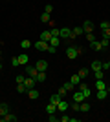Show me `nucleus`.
<instances>
[{
  "mask_svg": "<svg viewBox=\"0 0 110 122\" xmlns=\"http://www.w3.org/2000/svg\"><path fill=\"white\" fill-rule=\"evenodd\" d=\"M95 87H97V89H108V86L105 84L103 78H95Z\"/></svg>",
  "mask_w": 110,
  "mask_h": 122,
  "instance_id": "obj_12",
  "label": "nucleus"
},
{
  "mask_svg": "<svg viewBox=\"0 0 110 122\" xmlns=\"http://www.w3.org/2000/svg\"><path fill=\"white\" fill-rule=\"evenodd\" d=\"M55 109H57V104H52V102H50V104L46 106V113H48V115L55 113Z\"/></svg>",
  "mask_w": 110,
  "mask_h": 122,
  "instance_id": "obj_23",
  "label": "nucleus"
},
{
  "mask_svg": "<svg viewBox=\"0 0 110 122\" xmlns=\"http://www.w3.org/2000/svg\"><path fill=\"white\" fill-rule=\"evenodd\" d=\"M17 58H18V62H20V66H26V64H28V60H29V56H28L26 53H22V55H18Z\"/></svg>",
  "mask_w": 110,
  "mask_h": 122,
  "instance_id": "obj_15",
  "label": "nucleus"
},
{
  "mask_svg": "<svg viewBox=\"0 0 110 122\" xmlns=\"http://www.w3.org/2000/svg\"><path fill=\"white\" fill-rule=\"evenodd\" d=\"M2 120H4V122H15L17 117H15V115H11V113H6L4 117H2Z\"/></svg>",
  "mask_w": 110,
  "mask_h": 122,
  "instance_id": "obj_20",
  "label": "nucleus"
},
{
  "mask_svg": "<svg viewBox=\"0 0 110 122\" xmlns=\"http://www.w3.org/2000/svg\"><path fill=\"white\" fill-rule=\"evenodd\" d=\"M79 107H81V102H75V100H73L72 102V109H73V111H79Z\"/></svg>",
  "mask_w": 110,
  "mask_h": 122,
  "instance_id": "obj_31",
  "label": "nucleus"
},
{
  "mask_svg": "<svg viewBox=\"0 0 110 122\" xmlns=\"http://www.w3.org/2000/svg\"><path fill=\"white\" fill-rule=\"evenodd\" d=\"M103 69V62L101 60H94L90 64V71H101Z\"/></svg>",
  "mask_w": 110,
  "mask_h": 122,
  "instance_id": "obj_5",
  "label": "nucleus"
},
{
  "mask_svg": "<svg viewBox=\"0 0 110 122\" xmlns=\"http://www.w3.org/2000/svg\"><path fill=\"white\" fill-rule=\"evenodd\" d=\"M86 40H88L90 44H92V42L95 40V36H94V33H86Z\"/></svg>",
  "mask_w": 110,
  "mask_h": 122,
  "instance_id": "obj_35",
  "label": "nucleus"
},
{
  "mask_svg": "<svg viewBox=\"0 0 110 122\" xmlns=\"http://www.w3.org/2000/svg\"><path fill=\"white\" fill-rule=\"evenodd\" d=\"M72 98H73L75 102H83V100H86V97L83 95V91H81V89H77V91L73 93V95H72Z\"/></svg>",
  "mask_w": 110,
  "mask_h": 122,
  "instance_id": "obj_7",
  "label": "nucleus"
},
{
  "mask_svg": "<svg viewBox=\"0 0 110 122\" xmlns=\"http://www.w3.org/2000/svg\"><path fill=\"white\" fill-rule=\"evenodd\" d=\"M11 66H13V67H18V66H20V62H18L17 56H15V58H11Z\"/></svg>",
  "mask_w": 110,
  "mask_h": 122,
  "instance_id": "obj_33",
  "label": "nucleus"
},
{
  "mask_svg": "<svg viewBox=\"0 0 110 122\" xmlns=\"http://www.w3.org/2000/svg\"><path fill=\"white\" fill-rule=\"evenodd\" d=\"M63 87H64V89H66V91H72V89H73V87H75V86H73L72 82H64V84H63Z\"/></svg>",
  "mask_w": 110,
  "mask_h": 122,
  "instance_id": "obj_29",
  "label": "nucleus"
},
{
  "mask_svg": "<svg viewBox=\"0 0 110 122\" xmlns=\"http://www.w3.org/2000/svg\"><path fill=\"white\" fill-rule=\"evenodd\" d=\"M52 11H53V5L52 4H46V5H44V13H52Z\"/></svg>",
  "mask_w": 110,
  "mask_h": 122,
  "instance_id": "obj_36",
  "label": "nucleus"
},
{
  "mask_svg": "<svg viewBox=\"0 0 110 122\" xmlns=\"http://www.w3.org/2000/svg\"><path fill=\"white\" fill-rule=\"evenodd\" d=\"M99 27H101V29H106V27H108V22H101V24H99Z\"/></svg>",
  "mask_w": 110,
  "mask_h": 122,
  "instance_id": "obj_43",
  "label": "nucleus"
},
{
  "mask_svg": "<svg viewBox=\"0 0 110 122\" xmlns=\"http://www.w3.org/2000/svg\"><path fill=\"white\" fill-rule=\"evenodd\" d=\"M70 82H72L73 86H79V84H81V76L79 75H72L70 76Z\"/></svg>",
  "mask_w": 110,
  "mask_h": 122,
  "instance_id": "obj_24",
  "label": "nucleus"
},
{
  "mask_svg": "<svg viewBox=\"0 0 110 122\" xmlns=\"http://www.w3.org/2000/svg\"><path fill=\"white\" fill-rule=\"evenodd\" d=\"M41 22L48 24V22H50V13H42V15H41Z\"/></svg>",
  "mask_w": 110,
  "mask_h": 122,
  "instance_id": "obj_28",
  "label": "nucleus"
},
{
  "mask_svg": "<svg viewBox=\"0 0 110 122\" xmlns=\"http://www.w3.org/2000/svg\"><path fill=\"white\" fill-rule=\"evenodd\" d=\"M70 33H72L70 27H61V29H59V38H68L70 40Z\"/></svg>",
  "mask_w": 110,
  "mask_h": 122,
  "instance_id": "obj_4",
  "label": "nucleus"
},
{
  "mask_svg": "<svg viewBox=\"0 0 110 122\" xmlns=\"http://www.w3.org/2000/svg\"><path fill=\"white\" fill-rule=\"evenodd\" d=\"M59 42H61V38H59V36H52L48 44H50V46H55V47H57V46H59Z\"/></svg>",
  "mask_w": 110,
  "mask_h": 122,
  "instance_id": "obj_27",
  "label": "nucleus"
},
{
  "mask_svg": "<svg viewBox=\"0 0 110 122\" xmlns=\"http://www.w3.org/2000/svg\"><path fill=\"white\" fill-rule=\"evenodd\" d=\"M6 113H9V106H7V102H2L0 104V117H4Z\"/></svg>",
  "mask_w": 110,
  "mask_h": 122,
  "instance_id": "obj_14",
  "label": "nucleus"
},
{
  "mask_svg": "<svg viewBox=\"0 0 110 122\" xmlns=\"http://www.w3.org/2000/svg\"><path fill=\"white\" fill-rule=\"evenodd\" d=\"M79 111H83V113H86V111H90V104L88 102H81V107H79Z\"/></svg>",
  "mask_w": 110,
  "mask_h": 122,
  "instance_id": "obj_25",
  "label": "nucleus"
},
{
  "mask_svg": "<svg viewBox=\"0 0 110 122\" xmlns=\"http://www.w3.org/2000/svg\"><path fill=\"white\" fill-rule=\"evenodd\" d=\"M83 29H84V33H92V31H94V22L92 20H84Z\"/></svg>",
  "mask_w": 110,
  "mask_h": 122,
  "instance_id": "obj_9",
  "label": "nucleus"
},
{
  "mask_svg": "<svg viewBox=\"0 0 110 122\" xmlns=\"http://www.w3.org/2000/svg\"><path fill=\"white\" fill-rule=\"evenodd\" d=\"M72 33H73V35H75V36H81V35H83V33H84L83 25H77V27H73V29H72Z\"/></svg>",
  "mask_w": 110,
  "mask_h": 122,
  "instance_id": "obj_22",
  "label": "nucleus"
},
{
  "mask_svg": "<svg viewBox=\"0 0 110 122\" xmlns=\"http://www.w3.org/2000/svg\"><path fill=\"white\" fill-rule=\"evenodd\" d=\"M24 86H26V89H31V87L37 86V80L33 76H26V78H24Z\"/></svg>",
  "mask_w": 110,
  "mask_h": 122,
  "instance_id": "obj_2",
  "label": "nucleus"
},
{
  "mask_svg": "<svg viewBox=\"0 0 110 122\" xmlns=\"http://www.w3.org/2000/svg\"><path fill=\"white\" fill-rule=\"evenodd\" d=\"M28 97L31 98V100H35V98L41 97V93H39V89H37V87H31V89H28Z\"/></svg>",
  "mask_w": 110,
  "mask_h": 122,
  "instance_id": "obj_8",
  "label": "nucleus"
},
{
  "mask_svg": "<svg viewBox=\"0 0 110 122\" xmlns=\"http://www.w3.org/2000/svg\"><path fill=\"white\" fill-rule=\"evenodd\" d=\"M79 76H81V80H83V78H86V76L90 75V69L88 67H81V69H79V73H77Z\"/></svg>",
  "mask_w": 110,
  "mask_h": 122,
  "instance_id": "obj_16",
  "label": "nucleus"
},
{
  "mask_svg": "<svg viewBox=\"0 0 110 122\" xmlns=\"http://www.w3.org/2000/svg\"><path fill=\"white\" fill-rule=\"evenodd\" d=\"M33 46H35V49H37V51H46V49H48V46H50V44H48L46 40H39V42H35V44H33Z\"/></svg>",
  "mask_w": 110,
  "mask_h": 122,
  "instance_id": "obj_3",
  "label": "nucleus"
},
{
  "mask_svg": "<svg viewBox=\"0 0 110 122\" xmlns=\"http://www.w3.org/2000/svg\"><path fill=\"white\" fill-rule=\"evenodd\" d=\"M92 49H94V51H101V49H105V47H103V44H101V42L95 38V40L92 42Z\"/></svg>",
  "mask_w": 110,
  "mask_h": 122,
  "instance_id": "obj_17",
  "label": "nucleus"
},
{
  "mask_svg": "<svg viewBox=\"0 0 110 122\" xmlns=\"http://www.w3.org/2000/svg\"><path fill=\"white\" fill-rule=\"evenodd\" d=\"M108 97V89H97V100H105Z\"/></svg>",
  "mask_w": 110,
  "mask_h": 122,
  "instance_id": "obj_13",
  "label": "nucleus"
},
{
  "mask_svg": "<svg viewBox=\"0 0 110 122\" xmlns=\"http://www.w3.org/2000/svg\"><path fill=\"white\" fill-rule=\"evenodd\" d=\"M61 100H63V97H61L59 93H53L52 97H50V102H52V104H59Z\"/></svg>",
  "mask_w": 110,
  "mask_h": 122,
  "instance_id": "obj_18",
  "label": "nucleus"
},
{
  "mask_svg": "<svg viewBox=\"0 0 110 122\" xmlns=\"http://www.w3.org/2000/svg\"><path fill=\"white\" fill-rule=\"evenodd\" d=\"M55 49H57V47H55V46H48L46 53H50V55H53V53H55Z\"/></svg>",
  "mask_w": 110,
  "mask_h": 122,
  "instance_id": "obj_37",
  "label": "nucleus"
},
{
  "mask_svg": "<svg viewBox=\"0 0 110 122\" xmlns=\"http://www.w3.org/2000/svg\"><path fill=\"white\" fill-rule=\"evenodd\" d=\"M35 67L39 69V71H46V69H48V62H46V60H42V58H41V60H39V62L35 64Z\"/></svg>",
  "mask_w": 110,
  "mask_h": 122,
  "instance_id": "obj_11",
  "label": "nucleus"
},
{
  "mask_svg": "<svg viewBox=\"0 0 110 122\" xmlns=\"http://www.w3.org/2000/svg\"><path fill=\"white\" fill-rule=\"evenodd\" d=\"M24 78H26V76H24V75H17L15 82H17V84H24Z\"/></svg>",
  "mask_w": 110,
  "mask_h": 122,
  "instance_id": "obj_32",
  "label": "nucleus"
},
{
  "mask_svg": "<svg viewBox=\"0 0 110 122\" xmlns=\"http://www.w3.org/2000/svg\"><path fill=\"white\" fill-rule=\"evenodd\" d=\"M29 46H31V42L28 40V38H26V40H22V42H20V47H24V49H28Z\"/></svg>",
  "mask_w": 110,
  "mask_h": 122,
  "instance_id": "obj_30",
  "label": "nucleus"
},
{
  "mask_svg": "<svg viewBox=\"0 0 110 122\" xmlns=\"http://www.w3.org/2000/svg\"><path fill=\"white\" fill-rule=\"evenodd\" d=\"M57 93H59V95H61V97H64V95H66V93H68V91H66V89H64V87L61 86V87H59V91H57Z\"/></svg>",
  "mask_w": 110,
  "mask_h": 122,
  "instance_id": "obj_39",
  "label": "nucleus"
},
{
  "mask_svg": "<svg viewBox=\"0 0 110 122\" xmlns=\"http://www.w3.org/2000/svg\"><path fill=\"white\" fill-rule=\"evenodd\" d=\"M50 38H52V31H42V33H41V40L50 42Z\"/></svg>",
  "mask_w": 110,
  "mask_h": 122,
  "instance_id": "obj_21",
  "label": "nucleus"
},
{
  "mask_svg": "<svg viewBox=\"0 0 110 122\" xmlns=\"http://www.w3.org/2000/svg\"><path fill=\"white\" fill-rule=\"evenodd\" d=\"M0 71H2V64H0Z\"/></svg>",
  "mask_w": 110,
  "mask_h": 122,
  "instance_id": "obj_47",
  "label": "nucleus"
},
{
  "mask_svg": "<svg viewBox=\"0 0 110 122\" xmlns=\"http://www.w3.org/2000/svg\"><path fill=\"white\" fill-rule=\"evenodd\" d=\"M94 75H95V78H103L105 73H103V69H101V71H94Z\"/></svg>",
  "mask_w": 110,
  "mask_h": 122,
  "instance_id": "obj_41",
  "label": "nucleus"
},
{
  "mask_svg": "<svg viewBox=\"0 0 110 122\" xmlns=\"http://www.w3.org/2000/svg\"><path fill=\"white\" fill-rule=\"evenodd\" d=\"M103 69H110V58L106 62H103Z\"/></svg>",
  "mask_w": 110,
  "mask_h": 122,
  "instance_id": "obj_42",
  "label": "nucleus"
},
{
  "mask_svg": "<svg viewBox=\"0 0 110 122\" xmlns=\"http://www.w3.org/2000/svg\"><path fill=\"white\" fill-rule=\"evenodd\" d=\"M79 55H81V47H79V46H70L68 49H66V56L72 58V60H75Z\"/></svg>",
  "mask_w": 110,
  "mask_h": 122,
  "instance_id": "obj_1",
  "label": "nucleus"
},
{
  "mask_svg": "<svg viewBox=\"0 0 110 122\" xmlns=\"http://www.w3.org/2000/svg\"><path fill=\"white\" fill-rule=\"evenodd\" d=\"M108 29H110V22H108Z\"/></svg>",
  "mask_w": 110,
  "mask_h": 122,
  "instance_id": "obj_48",
  "label": "nucleus"
},
{
  "mask_svg": "<svg viewBox=\"0 0 110 122\" xmlns=\"http://www.w3.org/2000/svg\"><path fill=\"white\" fill-rule=\"evenodd\" d=\"M17 91H18V93H24V91H26V86H24V84H17Z\"/></svg>",
  "mask_w": 110,
  "mask_h": 122,
  "instance_id": "obj_34",
  "label": "nucleus"
},
{
  "mask_svg": "<svg viewBox=\"0 0 110 122\" xmlns=\"http://www.w3.org/2000/svg\"><path fill=\"white\" fill-rule=\"evenodd\" d=\"M52 31V36H59V29H50Z\"/></svg>",
  "mask_w": 110,
  "mask_h": 122,
  "instance_id": "obj_45",
  "label": "nucleus"
},
{
  "mask_svg": "<svg viewBox=\"0 0 110 122\" xmlns=\"http://www.w3.org/2000/svg\"><path fill=\"white\" fill-rule=\"evenodd\" d=\"M101 44H103V47H106L110 44V38H105V36H103V40H101Z\"/></svg>",
  "mask_w": 110,
  "mask_h": 122,
  "instance_id": "obj_40",
  "label": "nucleus"
},
{
  "mask_svg": "<svg viewBox=\"0 0 110 122\" xmlns=\"http://www.w3.org/2000/svg\"><path fill=\"white\" fill-rule=\"evenodd\" d=\"M37 73H39V69H37L35 66H28V67H26V75H28V76H33V78H35Z\"/></svg>",
  "mask_w": 110,
  "mask_h": 122,
  "instance_id": "obj_10",
  "label": "nucleus"
},
{
  "mask_svg": "<svg viewBox=\"0 0 110 122\" xmlns=\"http://www.w3.org/2000/svg\"><path fill=\"white\" fill-rule=\"evenodd\" d=\"M68 106H70V104H68V102H64V100H61V102H59V104H57V109H59V111H66V109H68Z\"/></svg>",
  "mask_w": 110,
  "mask_h": 122,
  "instance_id": "obj_19",
  "label": "nucleus"
},
{
  "mask_svg": "<svg viewBox=\"0 0 110 122\" xmlns=\"http://www.w3.org/2000/svg\"><path fill=\"white\" fill-rule=\"evenodd\" d=\"M35 80L37 82H44V80H46V73H44V71H39V73H37V76H35Z\"/></svg>",
  "mask_w": 110,
  "mask_h": 122,
  "instance_id": "obj_26",
  "label": "nucleus"
},
{
  "mask_svg": "<svg viewBox=\"0 0 110 122\" xmlns=\"http://www.w3.org/2000/svg\"><path fill=\"white\" fill-rule=\"evenodd\" d=\"M0 56H2V51H0Z\"/></svg>",
  "mask_w": 110,
  "mask_h": 122,
  "instance_id": "obj_49",
  "label": "nucleus"
},
{
  "mask_svg": "<svg viewBox=\"0 0 110 122\" xmlns=\"http://www.w3.org/2000/svg\"><path fill=\"white\" fill-rule=\"evenodd\" d=\"M55 120H57V117H55V115L52 113V115H50V122H55Z\"/></svg>",
  "mask_w": 110,
  "mask_h": 122,
  "instance_id": "obj_46",
  "label": "nucleus"
},
{
  "mask_svg": "<svg viewBox=\"0 0 110 122\" xmlns=\"http://www.w3.org/2000/svg\"><path fill=\"white\" fill-rule=\"evenodd\" d=\"M0 44H2V40H0Z\"/></svg>",
  "mask_w": 110,
  "mask_h": 122,
  "instance_id": "obj_50",
  "label": "nucleus"
},
{
  "mask_svg": "<svg viewBox=\"0 0 110 122\" xmlns=\"http://www.w3.org/2000/svg\"><path fill=\"white\" fill-rule=\"evenodd\" d=\"M103 31V36H105V38H110V29L108 27H106V29H101Z\"/></svg>",
  "mask_w": 110,
  "mask_h": 122,
  "instance_id": "obj_38",
  "label": "nucleus"
},
{
  "mask_svg": "<svg viewBox=\"0 0 110 122\" xmlns=\"http://www.w3.org/2000/svg\"><path fill=\"white\" fill-rule=\"evenodd\" d=\"M61 120H63V122H70V120H72V118H70L68 115H63V117H61Z\"/></svg>",
  "mask_w": 110,
  "mask_h": 122,
  "instance_id": "obj_44",
  "label": "nucleus"
},
{
  "mask_svg": "<svg viewBox=\"0 0 110 122\" xmlns=\"http://www.w3.org/2000/svg\"><path fill=\"white\" fill-rule=\"evenodd\" d=\"M77 87H79V89H81V91H83V95H84V97H86V98H88L90 95H92V91H90V87L86 86V84H84V82H81V84H79Z\"/></svg>",
  "mask_w": 110,
  "mask_h": 122,
  "instance_id": "obj_6",
  "label": "nucleus"
}]
</instances>
